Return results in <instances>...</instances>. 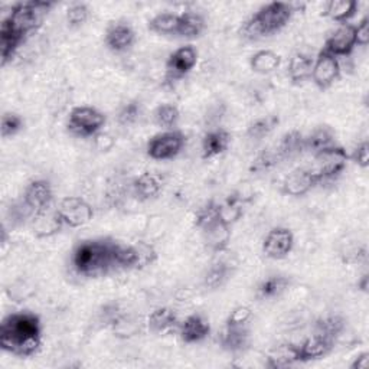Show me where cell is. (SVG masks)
Wrapping results in <instances>:
<instances>
[{"instance_id":"e0dca14e","label":"cell","mask_w":369,"mask_h":369,"mask_svg":"<svg viewBox=\"0 0 369 369\" xmlns=\"http://www.w3.org/2000/svg\"><path fill=\"white\" fill-rule=\"evenodd\" d=\"M211 332L209 323L202 316L192 314L180 325V338L184 343H196L204 341Z\"/></svg>"},{"instance_id":"f1b7e54d","label":"cell","mask_w":369,"mask_h":369,"mask_svg":"<svg viewBox=\"0 0 369 369\" xmlns=\"http://www.w3.org/2000/svg\"><path fill=\"white\" fill-rule=\"evenodd\" d=\"M280 57L273 51H258L251 57V68L258 74H270L280 66Z\"/></svg>"},{"instance_id":"4fadbf2b","label":"cell","mask_w":369,"mask_h":369,"mask_svg":"<svg viewBox=\"0 0 369 369\" xmlns=\"http://www.w3.org/2000/svg\"><path fill=\"white\" fill-rule=\"evenodd\" d=\"M294 245L293 232L287 228H274L267 234L263 244V251L267 257L281 260L287 257Z\"/></svg>"},{"instance_id":"5b68a950","label":"cell","mask_w":369,"mask_h":369,"mask_svg":"<svg viewBox=\"0 0 369 369\" xmlns=\"http://www.w3.org/2000/svg\"><path fill=\"white\" fill-rule=\"evenodd\" d=\"M196 227L202 231L207 245L214 251H223L231 238L229 225L223 220L220 205L209 202L196 214Z\"/></svg>"},{"instance_id":"ffe728a7","label":"cell","mask_w":369,"mask_h":369,"mask_svg":"<svg viewBox=\"0 0 369 369\" xmlns=\"http://www.w3.org/2000/svg\"><path fill=\"white\" fill-rule=\"evenodd\" d=\"M64 225L58 211L49 212V209L33 216V232L39 238L51 237L54 234L59 232L61 227Z\"/></svg>"},{"instance_id":"f35d334b","label":"cell","mask_w":369,"mask_h":369,"mask_svg":"<svg viewBox=\"0 0 369 369\" xmlns=\"http://www.w3.org/2000/svg\"><path fill=\"white\" fill-rule=\"evenodd\" d=\"M88 19V8L84 3H75L66 10V21L71 26H81Z\"/></svg>"},{"instance_id":"83f0119b","label":"cell","mask_w":369,"mask_h":369,"mask_svg":"<svg viewBox=\"0 0 369 369\" xmlns=\"http://www.w3.org/2000/svg\"><path fill=\"white\" fill-rule=\"evenodd\" d=\"M180 16L173 13H159L149 22V29L159 35H176Z\"/></svg>"},{"instance_id":"44dd1931","label":"cell","mask_w":369,"mask_h":369,"mask_svg":"<svg viewBox=\"0 0 369 369\" xmlns=\"http://www.w3.org/2000/svg\"><path fill=\"white\" fill-rule=\"evenodd\" d=\"M205 29V21L202 16L199 13L193 12H187L180 15V21H179V28L176 35L180 38H187V39H195L198 38L200 33Z\"/></svg>"},{"instance_id":"5bb4252c","label":"cell","mask_w":369,"mask_h":369,"mask_svg":"<svg viewBox=\"0 0 369 369\" xmlns=\"http://www.w3.org/2000/svg\"><path fill=\"white\" fill-rule=\"evenodd\" d=\"M357 46V26L342 23L326 41L325 51L334 57H346Z\"/></svg>"},{"instance_id":"836d02e7","label":"cell","mask_w":369,"mask_h":369,"mask_svg":"<svg viewBox=\"0 0 369 369\" xmlns=\"http://www.w3.org/2000/svg\"><path fill=\"white\" fill-rule=\"evenodd\" d=\"M343 326H345V322L342 317L330 316V317L323 319V321H321L316 325V333L333 341L343 330Z\"/></svg>"},{"instance_id":"ac0fdd59","label":"cell","mask_w":369,"mask_h":369,"mask_svg":"<svg viewBox=\"0 0 369 369\" xmlns=\"http://www.w3.org/2000/svg\"><path fill=\"white\" fill-rule=\"evenodd\" d=\"M333 341L321 337V334H313V337L308 341H305L301 345L296 346L297 349V361H312V359H319L329 354V350L332 349Z\"/></svg>"},{"instance_id":"52a82bcc","label":"cell","mask_w":369,"mask_h":369,"mask_svg":"<svg viewBox=\"0 0 369 369\" xmlns=\"http://www.w3.org/2000/svg\"><path fill=\"white\" fill-rule=\"evenodd\" d=\"M106 123V117L102 111L93 107H75L70 113L68 130L78 138H90L97 134Z\"/></svg>"},{"instance_id":"cb8c5ba5","label":"cell","mask_w":369,"mask_h":369,"mask_svg":"<svg viewBox=\"0 0 369 369\" xmlns=\"http://www.w3.org/2000/svg\"><path fill=\"white\" fill-rule=\"evenodd\" d=\"M162 191V182L158 175L146 172L134 182V192L142 200L156 198Z\"/></svg>"},{"instance_id":"9c48e42d","label":"cell","mask_w":369,"mask_h":369,"mask_svg":"<svg viewBox=\"0 0 369 369\" xmlns=\"http://www.w3.org/2000/svg\"><path fill=\"white\" fill-rule=\"evenodd\" d=\"M57 211L61 216L64 225H68L71 228H78L88 224L93 220L94 215L91 205L77 196L64 198L59 202Z\"/></svg>"},{"instance_id":"7a4b0ae2","label":"cell","mask_w":369,"mask_h":369,"mask_svg":"<svg viewBox=\"0 0 369 369\" xmlns=\"http://www.w3.org/2000/svg\"><path fill=\"white\" fill-rule=\"evenodd\" d=\"M117 243L110 240H93L79 244L73 256L75 270L87 277H97L117 268Z\"/></svg>"},{"instance_id":"8992f818","label":"cell","mask_w":369,"mask_h":369,"mask_svg":"<svg viewBox=\"0 0 369 369\" xmlns=\"http://www.w3.org/2000/svg\"><path fill=\"white\" fill-rule=\"evenodd\" d=\"M314 159H316V167L312 171L317 176L319 183H322L339 176L346 167L349 158L342 147L334 144L332 147H328L325 150H321V152L314 153Z\"/></svg>"},{"instance_id":"603a6c76","label":"cell","mask_w":369,"mask_h":369,"mask_svg":"<svg viewBox=\"0 0 369 369\" xmlns=\"http://www.w3.org/2000/svg\"><path fill=\"white\" fill-rule=\"evenodd\" d=\"M358 10V3L355 0H332L326 6V15L334 22L348 23L350 18H354Z\"/></svg>"},{"instance_id":"b9f144b4","label":"cell","mask_w":369,"mask_h":369,"mask_svg":"<svg viewBox=\"0 0 369 369\" xmlns=\"http://www.w3.org/2000/svg\"><path fill=\"white\" fill-rule=\"evenodd\" d=\"M352 159L355 160V163H358L361 167H366L368 162H369V144L368 142H362L354 152V156Z\"/></svg>"},{"instance_id":"ee69618b","label":"cell","mask_w":369,"mask_h":369,"mask_svg":"<svg viewBox=\"0 0 369 369\" xmlns=\"http://www.w3.org/2000/svg\"><path fill=\"white\" fill-rule=\"evenodd\" d=\"M95 146L102 152H108V150L114 146V139L107 133H100L95 136Z\"/></svg>"},{"instance_id":"7402d4cb","label":"cell","mask_w":369,"mask_h":369,"mask_svg":"<svg viewBox=\"0 0 369 369\" xmlns=\"http://www.w3.org/2000/svg\"><path fill=\"white\" fill-rule=\"evenodd\" d=\"M305 149H306V142L303 134L299 131H290L287 134H284V138L281 139L276 153L280 160H284L294 158L296 155L303 152Z\"/></svg>"},{"instance_id":"7c38bea8","label":"cell","mask_w":369,"mask_h":369,"mask_svg":"<svg viewBox=\"0 0 369 369\" xmlns=\"http://www.w3.org/2000/svg\"><path fill=\"white\" fill-rule=\"evenodd\" d=\"M23 204L28 207L32 216L51 208L53 188L49 182L42 179L30 182L23 195Z\"/></svg>"},{"instance_id":"d6a6232c","label":"cell","mask_w":369,"mask_h":369,"mask_svg":"<svg viewBox=\"0 0 369 369\" xmlns=\"http://www.w3.org/2000/svg\"><path fill=\"white\" fill-rule=\"evenodd\" d=\"M179 120V110L173 104H162L155 111V122L159 127L171 130Z\"/></svg>"},{"instance_id":"ba28073f","label":"cell","mask_w":369,"mask_h":369,"mask_svg":"<svg viewBox=\"0 0 369 369\" xmlns=\"http://www.w3.org/2000/svg\"><path fill=\"white\" fill-rule=\"evenodd\" d=\"M184 146V136L180 131L167 130L156 134L147 143V155L156 160L176 158Z\"/></svg>"},{"instance_id":"6da1fadb","label":"cell","mask_w":369,"mask_h":369,"mask_svg":"<svg viewBox=\"0 0 369 369\" xmlns=\"http://www.w3.org/2000/svg\"><path fill=\"white\" fill-rule=\"evenodd\" d=\"M41 321L33 313H13L0 326V346L16 357H32L41 348Z\"/></svg>"},{"instance_id":"277c9868","label":"cell","mask_w":369,"mask_h":369,"mask_svg":"<svg viewBox=\"0 0 369 369\" xmlns=\"http://www.w3.org/2000/svg\"><path fill=\"white\" fill-rule=\"evenodd\" d=\"M293 15V6L284 2H272L263 6L254 16L243 25L241 37L248 41H257L273 35L286 26Z\"/></svg>"},{"instance_id":"2e32d148","label":"cell","mask_w":369,"mask_h":369,"mask_svg":"<svg viewBox=\"0 0 369 369\" xmlns=\"http://www.w3.org/2000/svg\"><path fill=\"white\" fill-rule=\"evenodd\" d=\"M134 38H136L134 37V30L129 23L117 22L107 29L106 44L111 51L123 53L133 45Z\"/></svg>"},{"instance_id":"9a60e30c","label":"cell","mask_w":369,"mask_h":369,"mask_svg":"<svg viewBox=\"0 0 369 369\" xmlns=\"http://www.w3.org/2000/svg\"><path fill=\"white\" fill-rule=\"evenodd\" d=\"M319 184L317 176L310 169H296L284 179V192L290 196H303Z\"/></svg>"},{"instance_id":"f546056e","label":"cell","mask_w":369,"mask_h":369,"mask_svg":"<svg viewBox=\"0 0 369 369\" xmlns=\"http://www.w3.org/2000/svg\"><path fill=\"white\" fill-rule=\"evenodd\" d=\"M305 142H306V149H310L312 152L317 153L321 152V150L334 146V134L329 127L321 126L317 127L308 139H305Z\"/></svg>"},{"instance_id":"30bf717a","label":"cell","mask_w":369,"mask_h":369,"mask_svg":"<svg viewBox=\"0 0 369 369\" xmlns=\"http://www.w3.org/2000/svg\"><path fill=\"white\" fill-rule=\"evenodd\" d=\"M198 62V53L192 45L182 46L166 62V84H173L189 74Z\"/></svg>"},{"instance_id":"d590c367","label":"cell","mask_w":369,"mask_h":369,"mask_svg":"<svg viewBox=\"0 0 369 369\" xmlns=\"http://www.w3.org/2000/svg\"><path fill=\"white\" fill-rule=\"evenodd\" d=\"M228 276H229V267L225 263H216L208 270L204 283L208 289L214 290L221 287L227 281Z\"/></svg>"},{"instance_id":"8d00e7d4","label":"cell","mask_w":369,"mask_h":369,"mask_svg":"<svg viewBox=\"0 0 369 369\" xmlns=\"http://www.w3.org/2000/svg\"><path fill=\"white\" fill-rule=\"evenodd\" d=\"M139 115H140V106H139V103L138 102H131V103L126 104L120 110L119 115H117V120H119V123L122 126L127 127V126H131V124L136 123L138 119H139Z\"/></svg>"},{"instance_id":"1f68e13d","label":"cell","mask_w":369,"mask_h":369,"mask_svg":"<svg viewBox=\"0 0 369 369\" xmlns=\"http://www.w3.org/2000/svg\"><path fill=\"white\" fill-rule=\"evenodd\" d=\"M294 362H297V349L294 345L280 346L274 354H272L270 358H268V366L272 368L290 366Z\"/></svg>"},{"instance_id":"e575fe53","label":"cell","mask_w":369,"mask_h":369,"mask_svg":"<svg viewBox=\"0 0 369 369\" xmlns=\"http://www.w3.org/2000/svg\"><path fill=\"white\" fill-rule=\"evenodd\" d=\"M290 281L286 277H273L264 281L258 287V296L261 299H274L278 297L284 290L289 287Z\"/></svg>"},{"instance_id":"484cf974","label":"cell","mask_w":369,"mask_h":369,"mask_svg":"<svg viewBox=\"0 0 369 369\" xmlns=\"http://www.w3.org/2000/svg\"><path fill=\"white\" fill-rule=\"evenodd\" d=\"M178 322L175 312L169 308H159L149 316V329L153 333H164L171 330Z\"/></svg>"},{"instance_id":"74e56055","label":"cell","mask_w":369,"mask_h":369,"mask_svg":"<svg viewBox=\"0 0 369 369\" xmlns=\"http://www.w3.org/2000/svg\"><path fill=\"white\" fill-rule=\"evenodd\" d=\"M23 126V122L18 114L6 113L2 117V136L3 138H12L18 133Z\"/></svg>"},{"instance_id":"f6af8a7d","label":"cell","mask_w":369,"mask_h":369,"mask_svg":"<svg viewBox=\"0 0 369 369\" xmlns=\"http://www.w3.org/2000/svg\"><path fill=\"white\" fill-rule=\"evenodd\" d=\"M368 358L369 355L368 354H362L354 363H352V368L354 369H366L368 368Z\"/></svg>"},{"instance_id":"4dcf8cb0","label":"cell","mask_w":369,"mask_h":369,"mask_svg":"<svg viewBox=\"0 0 369 369\" xmlns=\"http://www.w3.org/2000/svg\"><path fill=\"white\" fill-rule=\"evenodd\" d=\"M278 124V117L276 115H268V117H263V119L256 120L254 123H251L248 127V138L253 139V140H261L265 136L270 134L274 127Z\"/></svg>"},{"instance_id":"d6986e66","label":"cell","mask_w":369,"mask_h":369,"mask_svg":"<svg viewBox=\"0 0 369 369\" xmlns=\"http://www.w3.org/2000/svg\"><path fill=\"white\" fill-rule=\"evenodd\" d=\"M229 142H231L229 133L223 129L208 131L202 139V158L211 159L224 153L229 146Z\"/></svg>"},{"instance_id":"60d3db41","label":"cell","mask_w":369,"mask_h":369,"mask_svg":"<svg viewBox=\"0 0 369 369\" xmlns=\"http://www.w3.org/2000/svg\"><path fill=\"white\" fill-rule=\"evenodd\" d=\"M251 319V309L247 306H238L228 317V326H245Z\"/></svg>"},{"instance_id":"ab89813d","label":"cell","mask_w":369,"mask_h":369,"mask_svg":"<svg viewBox=\"0 0 369 369\" xmlns=\"http://www.w3.org/2000/svg\"><path fill=\"white\" fill-rule=\"evenodd\" d=\"M277 160L278 156L277 153H273V152H263L256 160H254V164L251 169H253L254 172H263V171H268L270 167H273L276 163H278Z\"/></svg>"},{"instance_id":"7bdbcfd3","label":"cell","mask_w":369,"mask_h":369,"mask_svg":"<svg viewBox=\"0 0 369 369\" xmlns=\"http://www.w3.org/2000/svg\"><path fill=\"white\" fill-rule=\"evenodd\" d=\"M369 42V18L362 19V22L357 26V45L366 46Z\"/></svg>"},{"instance_id":"3957f363","label":"cell","mask_w":369,"mask_h":369,"mask_svg":"<svg viewBox=\"0 0 369 369\" xmlns=\"http://www.w3.org/2000/svg\"><path fill=\"white\" fill-rule=\"evenodd\" d=\"M53 6L54 5L51 2H42V0L16 3L10 9L8 18L2 21L0 33H6V35H12L19 41H23L26 35L42 25L45 16Z\"/></svg>"},{"instance_id":"8fae6325","label":"cell","mask_w":369,"mask_h":369,"mask_svg":"<svg viewBox=\"0 0 369 369\" xmlns=\"http://www.w3.org/2000/svg\"><path fill=\"white\" fill-rule=\"evenodd\" d=\"M339 75H341V64L338 58L323 49V51L313 61L312 78L314 84L319 88L326 90L334 81L339 79Z\"/></svg>"},{"instance_id":"4316f807","label":"cell","mask_w":369,"mask_h":369,"mask_svg":"<svg viewBox=\"0 0 369 369\" xmlns=\"http://www.w3.org/2000/svg\"><path fill=\"white\" fill-rule=\"evenodd\" d=\"M313 59L306 54H296L289 62V77L294 82H303L312 77Z\"/></svg>"},{"instance_id":"d4e9b609","label":"cell","mask_w":369,"mask_h":369,"mask_svg":"<svg viewBox=\"0 0 369 369\" xmlns=\"http://www.w3.org/2000/svg\"><path fill=\"white\" fill-rule=\"evenodd\" d=\"M221 345L229 352H240L248 345V330L245 326H228L221 334Z\"/></svg>"}]
</instances>
